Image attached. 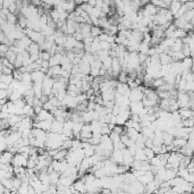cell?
I'll use <instances>...</instances> for the list:
<instances>
[{
  "instance_id": "74e56055",
  "label": "cell",
  "mask_w": 194,
  "mask_h": 194,
  "mask_svg": "<svg viewBox=\"0 0 194 194\" xmlns=\"http://www.w3.org/2000/svg\"><path fill=\"white\" fill-rule=\"evenodd\" d=\"M0 60H1V64H3V66H5V67H9V68H12V69L15 68V67H14V65H13V64L10 63V61L7 59V58H5V57H3V58H1Z\"/></svg>"
},
{
  "instance_id": "484cf974",
  "label": "cell",
  "mask_w": 194,
  "mask_h": 194,
  "mask_svg": "<svg viewBox=\"0 0 194 194\" xmlns=\"http://www.w3.org/2000/svg\"><path fill=\"white\" fill-rule=\"evenodd\" d=\"M151 45L149 43H145V42H140V45H139V52H142V54H148V50Z\"/></svg>"
},
{
  "instance_id": "bcb514c9",
  "label": "cell",
  "mask_w": 194,
  "mask_h": 194,
  "mask_svg": "<svg viewBox=\"0 0 194 194\" xmlns=\"http://www.w3.org/2000/svg\"><path fill=\"white\" fill-rule=\"evenodd\" d=\"M194 90V82H186L185 91H193Z\"/></svg>"
},
{
  "instance_id": "ab89813d",
  "label": "cell",
  "mask_w": 194,
  "mask_h": 194,
  "mask_svg": "<svg viewBox=\"0 0 194 194\" xmlns=\"http://www.w3.org/2000/svg\"><path fill=\"white\" fill-rule=\"evenodd\" d=\"M110 45L109 42L107 41H100V48L101 50H110Z\"/></svg>"
},
{
  "instance_id": "2e32d148",
  "label": "cell",
  "mask_w": 194,
  "mask_h": 194,
  "mask_svg": "<svg viewBox=\"0 0 194 194\" xmlns=\"http://www.w3.org/2000/svg\"><path fill=\"white\" fill-rule=\"evenodd\" d=\"M21 82L23 84H26V85H32L33 82H32V77H31V73H29V72L23 73V74H22Z\"/></svg>"
},
{
  "instance_id": "d6986e66",
  "label": "cell",
  "mask_w": 194,
  "mask_h": 194,
  "mask_svg": "<svg viewBox=\"0 0 194 194\" xmlns=\"http://www.w3.org/2000/svg\"><path fill=\"white\" fill-rule=\"evenodd\" d=\"M101 33H102V29L100 26H96V25H92V26H91V31H90V35L91 36L98 38Z\"/></svg>"
},
{
  "instance_id": "816d5d0a",
  "label": "cell",
  "mask_w": 194,
  "mask_h": 194,
  "mask_svg": "<svg viewBox=\"0 0 194 194\" xmlns=\"http://www.w3.org/2000/svg\"><path fill=\"white\" fill-rule=\"evenodd\" d=\"M30 3L33 5V6H41L42 3V0H30Z\"/></svg>"
},
{
  "instance_id": "d4e9b609",
  "label": "cell",
  "mask_w": 194,
  "mask_h": 194,
  "mask_svg": "<svg viewBox=\"0 0 194 194\" xmlns=\"http://www.w3.org/2000/svg\"><path fill=\"white\" fill-rule=\"evenodd\" d=\"M5 58H7V59H8L9 61H10V63L14 65V63H15V59H16V54L13 50H10V48H9V50L7 51L6 54H5Z\"/></svg>"
},
{
  "instance_id": "9f6ffc18",
  "label": "cell",
  "mask_w": 194,
  "mask_h": 194,
  "mask_svg": "<svg viewBox=\"0 0 194 194\" xmlns=\"http://www.w3.org/2000/svg\"><path fill=\"white\" fill-rule=\"evenodd\" d=\"M8 87V85H7L6 83H3V82L0 81V90H3V89H7Z\"/></svg>"
},
{
  "instance_id": "7402d4cb",
  "label": "cell",
  "mask_w": 194,
  "mask_h": 194,
  "mask_svg": "<svg viewBox=\"0 0 194 194\" xmlns=\"http://www.w3.org/2000/svg\"><path fill=\"white\" fill-rule=\"evenodd\" d=\"M182 48H183L182 40H181V39H175V41H174V45H171L170 50H171V51H182Z\"/></svg>"
},
{
  "instance_id": "681fc988",
  "label": "cell",
  "mask_w": 194,
  "mask_h": 194,
  "mask_svg": "<svg viewBox=\"0 0 194 194\" xmlns=\"http://www.w3.org/2000/svg\"><path fill=\"white\" fill-rule=\"evenodd\" d=\"M32 64V60L30 59V57L29 58H24L23 59V61H22V66H29Z\"/></svg>"
},
{
  "instance_id": "f907efd6",
  "label": "cell",
  "mask_w": 194,
  "mask_h": 194,
  "mask_svg": "<svg viewBox=\"0 0 194 194\" xmlns=\"http://www.w3.org/2000/svg\"><path fill=\"white\" fill-rule=\"evenodd\" d=\"M155 54H157V52H155V47H150L149 50H148V54H146V55H148L149 57H151V56H153V55H155Z\"/></svg>"
},
{
  "instance_id": "4316f807",
  "label": "cell",
  "mask_w": 194,
  "mask_h": 194,
  "mask_svg": "<svg viewBox=\"0 0 194 194\" xmlns=\"http://www.w3.org/2000/svg\"><path fill=\"white\" fill-rule=\"evenodd\" d=\"M13 80H14V77H13V74H3L1 75V78H0V81L3 82V83H6L7 85H9V84L12 83Z\"/></svg>"
},
{
  "instance_id": "5bb4252c",
  "label": "cell",
  "mask_w": 194,
  "mask_h": 194,
  "mask_svg": "<svg viewBox=\"0 0 194 194\" xmlns=\"http://www.w3.org/2000/svg\"><path fill=\"white\" fill-rule=\"evenodd\" d=\"M78 68H80V72L83 73L84 75L90 74V71H91V67H90L89 63H85V61H81L78 64Z\"/></svg>"
},
{
  "instance_id": "52a82bcc",
  "label": "cell",
  "mask_w": 194,
  "mask_h": 194,
  "mask_svg": "<svg viewBox=\"0 0 194 194\" xmlns=\"http://www.w3.org/2000/svg\"><path fill=\"white\" fill-rule=\"evenodd\" d=\"M178 113L181 115L182 119H185V118H191L193 117V110L190 109V108H179L178 109Z\"/></svg>"
},
{
  "instance_id": "603a6c76",
  "label": "cell",
  "mask_w": 194,
  "mask_h": 194,
  "mask_svg": "<svg viewBox=\"0 0 194 194\" xmlns=\"http://www.w3.org/2000/svg\"><path fill=\"white\" fill-rule=\"evenodd\" d=\"M21 98H23V94H22L18 90H13V92L10 93V96L8 97V100H10V101H15V100L21 99Z\"/></svg>"
},
{
  "instance_id": "cb8c5ba5",
  "label": "cell",
  "mask_w": 194,
  "mask_h": 194,
  "mask_svg": "<svg viewBox=\"0 0 194 194\" xmlns=\"http://www.w3.org/2000/svg\"><path fill=\"white\" fill-rule=\"evenodd\" d=\"M6 21L9 24H17V15L13 13H8L6 15Z\"/></svg>"
},
{
  "instance_id": "91938a15",
  "label": "cell",
  "mask_w": 194,
  "mask_h": 194,
  "mask_svg": "<svg viewBox=\"0 0 194 194\" xmlns=\"http://www.w3.org/2000/svg\"><path fill=\"white\" fill-rule=\"evenodd\" d=\"M1 68H3V64H1V60H0V71H1Z\"/></svg>"
},
{
  "instance_id": "e0dca14e",
  "label": "cell",
  "mask_w": 194,
  "mask_h": 194,
  "mask_svg": "<svg viewBox=\"0 0 194 194\" xmlns=\"http://www.w3.org/2000/svg\"><path fill=\"white\" fill-rule=\"evenodd\" d=\"M67 152H68V150L66 149H59L58 151H57L56 155L52 157V159H55V160H64L66 157V155H67Z\"/></svg>"
},
{
  "instance_id": "44dd1931",
  "label": "cell",
  "mask_w": 194,
  "mask_h": 194,
  "mask_svg": "<svg viewBox=\"0 0 194 194\" xmlns=\"http://www.w3.org/2000/svg\"><path fill=\"white\" fill-rule=\"evenodd\" d=\"M174 135L169 134V133H166L164 132V135H162V140H164V144L165 145H169V144H173V140H174Z\"/></svg>"
},
{
  "instance_id": "9a60e30c",
  "label": "cell",
  "mask_w": 194,
  "mask_h": 194,
  "mask_svg": "<svg viewBox=\"0 0 194 194\" xmlns=\"http://www.w3.org/2000/svg\"><path fill=\"white\" fill-rule=\"evenodd\" d=\"M26 50L30 52V55H32V54H39L40 51V45L36 43V42H32L29 47L26 48Z\"/></svg>"
},
{
  "instance_id": "4dcf8cb0",
  "label": "cell",
  "mask_w": 194,
  "mask_h": 194,
  "mask_svg": "<svg viewBox=\"0 0 194 194\" xmlns=\"http://www.w3.org/2000/svg\"><path fill=\"white\" fill-rule=\"evenodd\" d=\"M51 69H52V76H60V74L63 72V69H61V66L60 65L52 66ZM52 76H51V77H52Z\"/></svg>"
},
{
  "instance_id": "7bdbcfd3",
  "label": "cell",
  "mask_w": 194,
  "mask_h": 194,
  "mask_svg": "<svg viewBox=\"0 0 194 194\" xmlns=\"http://www.w3.org/2000/svg\"><path fill=\"white\" fill-rule=\"evenodd\" d=\"M9 50V45H5V43H0V52L5 56V54H6L7 51Z\"/></svg>"
},
{
  "instance_id": "9c48e42d",
  "label": "cell",
  "mask_w": 194,
  "mask_h": 194,
  "mask_svg": "<svg viewBox=\"0 0 194 194\" xmlns=\"http://www.w3.org/2000/svg\"><path fill=\"white\" fill-rule=\"evenodd\" d=\"M45 73H42L40 69L38 71H33L31 72V77H32V82H42L43 77H45Z\"/></svg>"
},
{
  "instance_id": "ac0fdd59",
  "label": "cell",
  "mask_w": 194,
  "mask_h": 194,
  "mask_svg": "<svg viewBox=\"0 0 194 194\" xmlns=\"http://www.w3.org/2000/svg\"><path fill=\"white\" fill-rule=\"evenodd\" d=\"M186 142H187V140L184 138H174L173 140V145L176 146V148H182V146H184L186 144Z\"/></svg>"
},
{
  "instance_id": "4fadbf2b",
  "label": "cell",
  "mask_w": 194,
  "mask_h": 194,
  "mask_svg": "<svg viewBox=\"0 0 194 194\" xmlns=\"http://www.w3.org/2000/svg\"><path fill=\"white\" fill-rule=\"evenodd\" d=\"M159 60H160V64H161V65L170 64L171 61H173L171 57H170L168 54H166V52H161V54H159Z\"/></svg>"
},
{
  "instance_id": "8992f818",
  "label": "cell",
  "mask_w": 194,
  "mask_h": 194,
  "mask_svg": "<svg viewBox=\"0 0 194 194\" xmlns=\"http://www.w3.org/2000/svg\"><path fill=\"white\" fill-rule=\"evenodd\" d=\"M72 185L74 186V188L76 190V192H77V193H78V192H80V193H84V192H85V183H84L81 178L76 179V181L73 183Z\"/></svg>"
},
{
  "instance_id": "f5cc1de1",
  "label": "cell",
  "mask_w": 194,
  "mask_h": 194,
  "mask_svg": "<svg viewBox=\"0 0 194 194\" xmlns=\"http://www.w3.org/2000/svg\"><path fill=\"white\" fill-rule=\"evenodd\" d=\"M40 58V56H39V54H32V55H30V59L32 60V63H34L35 60H38Z\"/></svg>"
},
{
  "instance_id": "7a4b0ae2",
  "label": "cell",
  "mask_w": 194,
  "mask_h": 194,
  "mask_svg": "<svg viewBox=\"0 0 194 194\" xmlns=\"http://www.w3.org/2000/svg\"><path fill=\"white\" fill-rule=\"evenodd\" d=\"M143 91L141 89V87L139 85L138 87H135V89L131 90V94H129V100L131 101H141L142 98H143Z\"/></svg>"
},
{
  "instance_id": "94428289",
  "label": "cell",
  "mask_w": 194,
  "mask_h": 194,
  "mask_svg": "<svg viewBox=\"0 0 194 194\" xmlns=\"http://www.w3.org/2000/svg\"><path fill=\"white\" fill-rule=\"evenodd\" d=\"M3 57H5V56H3V55L1 54V52H0V59H1V58H3Z\"/></svg>"
},
{
  "instance_id": "680465c9",
  "label": "cell",
  "mask_w": 194,
  "mask_h": 194,
  "mask_svg": "<svg viewBox=\"0 0 194 194\" xmlns=\"http://www.w3.org/2000/svg\"><path fill=\"white\" fill-rule=\"evenodd\" d=\"M7 101H8V99H7V98H5V99H0V105L3 106V105H5V103H6Z\"/></svg>"
},
{
  "instance_id": "e575fe53",
  "label": "cell",
  "mask_w": 194,
  "mask_h": 194,
  "mask_svg": "<svg viewBox=\"0 0 194 194\" xmlns=\"http://www.w3.org/2000/svg\"><path fill=\"white\" fill-rule=\"evenodd\" d=\"M21 135L23 139H29L32 135V128H24L21 131Z\"/></svg>"
},
{
  "instance_id": "ba28073f",
  "label": "cell",
  "mask_w": 194,
  "mask_h": 194,
  "mask_svg": "<svg viewBox=\"0 0 194 194\" xmlns=\"http://www.w3.org/2000/svg\"><path fill=\"white\" fill-rule=\"evenodd\" d=\"M182 63V69H191L193 71V59L192 57H185L183 60H181Z\"/></svg>"
},
{
  "instance_id": "f1b7e54d",
  "label": "cell",
  "mask_w": 194,
  "mask_h": 194,
  "mask_svg": "<svg viewBox=\"0 0 194 194\" xmlns=\"http://www.w3.org/2000/svg\"><path fill=\"white\" fill-rule=\"evenodd\" d=\"M117 81L120 83H126L127 82V73L124 71H120V73L117 75Z\"/></svg>"
},
{
  "instance_id": "be15d7a7",
  "label": "cell",
  "mask_w": 194,
  "mask_h": 194,
  "mask_svg": "<svg viewBox=\"0 0 194 194\" xmlns=\"http://www.w3.org/2000/svg\"><path fill=\"white\" fill-rule=\"evenodd\" d=\"M149 1H150V0H149Z\"/></svg>"
},
{
  "instance_id": "db71d44e",
  "label": "cell",
  "mask_w": 194,
  "mask_h": 194,
  "mask_svg": "<svg viewBox=\"0 0 194 194\" xmlns=\"http://www.w3.org/2000/svg\"><path fill=\"white\" fill-rule=\"evenodd\" d=\"M185 6H186V8H187V10L188 9H193V6H194L193 1H186Z\"/></svg>"
},
{
  "instance_id": "f546056e",
  "label": "cell",
  "mask_w": 194,
  "mask_h": 194,
  "mask_svg": "<svg viewBox=\"0 0 194 194\" xmlns=\"http://www.w3.org/2000/svg\"><path fill=\"white\" fill-rule=\"evenodd\" d=\"M101 63H102V66H103V67H105L106 69L110 68V67H111V64H113V57H110V56L106 57V58H105L103 60H102Z\"/></svg>"
},
{
  "instance_id": "8d00e7d4",
  "label": "cell",
  "mask_w": 194,
  "mask_h": 194,
  "mask_svg": "<svg viewBox=\"0 0 194 194\" xmlns=\"http://www.w3.org/2000/svg\"><path fill=\"white\" fill-rule=\"evenodd\" d=\"M13 102H14V105H15L17 108H23L25 105H26V102H25L24 98L17 99V100H15V101H13Z\"/></svg>"
},
{
  "instance_id": "83f0119b",
  "label": "cell",
  "mask_w": 194,
  "mask_h": 194,
  "mask_svg": "<svg viewBox=\"0 0 194 194\" xmlns=\"http://www.w3.org/2000/svg\"><path fill=\"white\" fill-rule=\"evenodd\" d=\"M184 18H185L186 22H193V16H194V10L193 9H188L184 13Z\"/></svg>"
},
{
  "instance_id": "ee69618b",
  "label": "cell",
  "mask_w": 194,
  "mask_h": 194,
  "mask_svg": "<svg viewBox=\"0 0 194 194\" xmlns=\"http://www.w3.org/2000/svg\"><path fill=\"white\" fill-rule=\"evenodd\" d=\"M148 55L146 54H142V52H139V61H140V64H143L144 61L146 60V58H148Z\"/></svg>"
},
{
  "instance_id": "7c38bea8",
  "label": "cell",
  "mask_w": 194,
  "mask_h": 194,
  "mask_svg": "<svg viewBox=\"0 0 194 194\" xmlns=\"http://www.w3.org/2000/svg\"><path fill=\"white\" fill-rule=\"evenodd\" d=\"M48 175H49V178H50V184H54V185H56L57 183H58V181H59V178H60V173H59V171L52 170L51 173L48 174Z\"/></svg>"
},
{
  "instance_id": "8fae6325",
  "label": "cell",
  "mask_w": 194,
  "mask_h": 194,
  "mask_svg": "<svg viewBox=\"0 0 194 194\" xmlns=\"http://www.w3.org/2000/svg\"><path fill=\"white\" fill-rule=\"evenodd\" d=\"M181 6H182V3H179L178 0H173L171 3H169V6H168V9L170 10V13L173 14V15H175L177 12H178V9L181 8Z\"/></svg>"
},
{
  "instance_id": "277c9868",
  "label": "cell",
  "mask_w": 194,
  "mask_h": 194,
  "mask_svg": "<svg viewBox=\"0 0 194 194\" xmlns=\"http://www.w3.org/2000/svg\"><path fill=\"white\" fill-rule=\"evenodd\" d=\"M143 103L142 101H131L129 103V111L131 113H140V111L143 109Z\"/></svg>"
},
{
  "instance_id": "b9f144b4",
  "label": "cell",
  "mask_w": 194,
  "mask_h": 194,
  "mask_svg": "<svg viewBox=\"0 0 194 194\" xmlns=\"http://www.w3.org/2000/svg\"><path fill=\"white\" fill-rule=\"evenodd\" d=\"M42 108H43V109H45V110L50 111L51 109L54 108V106L51 105V102L49 101V99H48V101H45V102H43V103H42Z\"/></svg>"
},
{
  "instance_id": "60d3db41",
  "label": "cell",
  "mask_w": 194,
  "mask_h": 194,
  "mask_svg": "<svg viewBox=\"0 0 194 194\" xmlns=\"http://www.w3.org/2000/svg\"><path fill=\"white\" fill-rule=\"evenodd\" d=\"M61 69L63 71H67V72H71V69H72L73 67V64L71 63V61H68V63H65V64H61Z\"/></svg>"
},
{
  "instance_id": "d6a6232c",
  "label": "cell",
  "mask_w": 194,
  "mask_h": 194,
  "mask_svg": "<svg viewBox=\"0 0 194 194\" xmlns=\"http://www.w3.org/2000/svg\"><path fill=\"white\" fill-rule=\"evenodd\" d=\"M182 124L184 127H193V117L191 118H185V119H182Z\"/></svg>"
},
{
  "instance_id": "7dc6e473",
  "label": "cell",
  "mask_w": 194,
  "mask_h": 194,
  "mask_svg": "<svg viewBox=\"0 0 194 194\" xmlns=\"http://www.w3.org/2000/svg\"><path fill=\"white\" fill-rule=\"evenodd\" d=\"M31 109H32V106H30V105H25L24 107L22 108V113H23V115H26L27 113H29V111L31 110Z\"/></svg>"
},
{
  "instance_id": "6f0895ef",
  "label": "cell",
  "mask_w": 194,
  "mask_h": 194,
  "mask_svg": "<svg viewBox=\"0 0 194 194\" xmlns=\"http://www.w3.org/2000/svg\"><path fill=\"white\" fill-rule=\"evenodd\" d=\"M96 1H97V0H87V3H89L90 6L94 7V6H96Z\"/></svg>"
},
{
  "instance_id": "f6af8a7d",
  "label": "cell",
  "mask_w": 194,
  "mask_h": 194,
  "mask_svg": "<svg viewBox=\"0 0 194 194\" xmlns=\"http://www.w3.org/2000/svg\"><path fill=\"white\" fill-rule=\"evenodd\" d=\"M13 71H14V69L9 68V67H5V66H3V68H1V73H3V74H6V75L13 74Z\"/></svg>"
},
{
  "instance_id": "d590c367",
  "label": "cell",
  "mask_w": 194,
  "mask_h": 194,
  "mask_svg": "<svg viewBox=\"0 0 194 194\" xmlns=\"http://www.w3.org/2000/svg\"><path fill=\"white\" fill-rule=\"evenodd\" d=\"M6 106H7V110H8L9 113H15L16 106L14 105V102L10 101V100H8V101H7V103H6Z\"/></svg>"
},
{
  "instance_id": "f35d334b",
  "label": "cell",
  "mask_w": 194,
  "mask_h": 194,
  "mask_svg": "<svg viewBox=\"0 0 194 194\" xmlns=\"http://www.w3.org/2000/svg\"><path fill=\"white\" fill-rule=\"evenodd\" d=\"M39 56H40V58H42L43 60H49V58L51 57V55H50L49 51H40Z\"/></svg>"
},
{
  "instance_id": "c3c4849f",
  "label": "cell",
  "mask_w": 194,
  "mask_h": 194,
  "mask_svg": "<svg viewBox=\"0 0 194 194\" xmlns=\"http://www.w3.org/2000/svg\"><path fill=\"white\" fill-rule=\"evenodd\" d=\"M185 181L186 182H188V183H194V173H190L186 176V178H185Z\"/></svg>"
},
{
  "instance_id": "1f68e13d",
  "label": "cell",
  "mask_w": 194,
  "mask_h": 194,
  "mask_svg": "<svg viewBox=\"0 0 194 194\" xmlns=\"http://www.w3.org/2000/svg\"><path fill=\"white\" fill-rule=\"evenodd\" d=\"M143 152H144V155H145L146 159H148V161H149L150 159H151L153 155H155V153H153V151H152V149H151V148H146V146H144V148H143Z\"/></svg>"
},
{
  "instance_id": "30bf717a",
  "label": "cell",
  "mask_w": 194,
  "mask_h": 194,
  "mask_svg": "<svg viewBox=\"0 0 194 194\" xmlns=\"http://www.w3.org/2000/svg\"><path fill=\"white\" fill-rule=\"evenodd\" d=\"M63 126H64V123L54 120V122L51 123L50 132H54V133H63Z\"/></svg>"
},
{
  "instance_id": "6da1fadb",
  "label": "cell",
  "mask_w": 194,
  "mask_h": 194,
  "mask_svg": "<svg viewBox=\"0 0 194 194\" xmlns=\"http://www.w3.org/2000/svg\"><path fill=\"white\" fill-rule=\"evenodd\" d=\"M27 159H29V157L23 155V153H15L12 160L13 167H26Z\"/></svg>"
},
{
  "instance_id": "11a10c76",
  "label": "cell",
  "mask_w": 194,
  "mask_h": 194,
  "mask_svg": "<svg viewBox=\"0 0 194 194\" xmlns=\"http://www.w3.org/2000/svg\"><path fill=\"white\" fill-rule=\"evenodd\" d=\"M41 67H45V68H49V60H43V59H42Z\"/></svg>"
},
{
  "instance_id": "3957f363",
  "label": "cell",
  "mask_w": 194,
  "mask_h": 194,
  "mask_svg": "<svg viewBox=\"0 0 194 194\" xmlns=\"http://www.w3.org/2000/svg\"><path fill=\"white\" fill-rule=\"evenodd\" d=\"M109 158H110L113 162H116L117 165H122L123 164V152H122V150L113 149Z\"/></svg>"
},
{
  "instance_id": "6125c7cd",
  "label": "cell",
  "mask_w": 194,
  "mask_h": 194,
  "mask_svg": "<svg viewBox=\"0 0 194 194\" xmlns=\"http://www.w3.org/2000/svg\"><path fill=\"white\" fill-rule=\"evenodd\" d=\"M186 1H193V0H186Z\"/></svg>"
},
{
  "instance_id": "ffe728a7",
  "label": "cell",
  "mask_w": 194,
  "mask_h": 194,
  "mask_svg": "<svg viewBox=\"0 0 194 194\" xmlns=\"http://www.w3.org/2000/svg\"><path fill=\"white\" fill-rule=\"evenodd\" d=\"M187 35V32L183 29H176L175 32H174V39H181L182 40L183 38H185Z\"/></svg>"
},
{
  "instance_id": "5b68a950",
  "label": "cell",
  "mask_w": 194,
  "mask_h": 194,
  "mask_svg": "<svg viewBox=\"0 0 194 194\" xmlns=\"http://www.w3.org/2000/svg\"><path fill=\"white\" fill-rule=\"evenodd\" d=\"M63 57V54H59V52H56L55 55L49 58V67H52V66L56 65H60V59Z\"/></svg>"
},
{
  "instance_id": "836d02e7",
  "label": "cell",
  "mask_w": 194,
  "mask_h": 194,
  "mask_svg": "<svg viewBox=\"0 0 194 194\" xmlns=\"http://www.w3.org/2000/svg\"><path fill=\"white\" fill-rule=\"evenodd\" d=\"M93 175L96 176V178H101V177L106 176V173H105V170H103V168H99V169L94 170L93 171Z\"/></svg>"
}]
</instances>
